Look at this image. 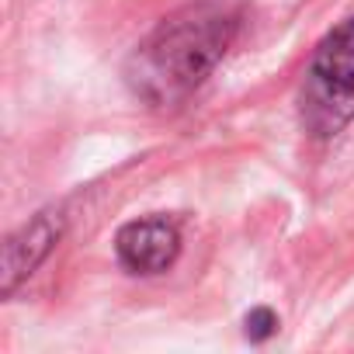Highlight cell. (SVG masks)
Instances as JSON below:
<instances>
[{"label":"cell","mask_w":354,"mask_h":354,"mask_svg":"<svg viewBox=\"0 0 354 354\" xmlns=\"http://www.w3.org/2000/svg\"><path fill=\"white\" fill-rule=\"evenodd\" d=\"M236 18L223 4H188L170 15L129 59V87L153 108L185 101L226 56Z\"/></svg>","instance_id":"obj_1"},{"label":"cell","mask_w":354,"mask_h":354,"mask_svg":"<svg viewBox=\"0 0 354 354\" xmlns=\"http://www.w3.org/2000/svg\"><path fill=\"white\" fill-rule=\"evenodd\" d=\"M354 118V25L330 35L309 63L302 84V122L316 136H333Z\"/></svg>","instance_id":"obj_2"},{"label":"cell","mask_w":354,"mask_h":354,"mask_svg":"<svg viewBox=\"0 0 354 354\" xmlns=\"http://www.w3.org/2000/svg\"><path fill=\"white\" fill-rule=\"evenodd\" d=\"M118 261L136 274H160L181 254V233L167 219H139L118 230L115 236Z\"/></svg>","instance_id":"obj_3"},{"label":"cell","mask_w":354,"mask_h":354,"mask_svg":"<svg viewBox=\"0 0 354 354\" xmlns=\"http://www.w3.org/2000/svg\"><path fill=\"white\" fill-rule=\"evenodd\" d=\"M59 230H63L59 212H42L4 243V274H0V288H4V295L15 292V285L39 268V261L59 240Z\"/></svg>","instance_id":"obj_4"},{"label":"cell","mask_w":354,"mask_h":354,"mask_svg":"<svg viewBox=\"0 0 354 354\" xmlns=\"http://www.w3.org/2000/svg\"><path fill=\"white\" fill-rule=\"evenodd\" d=\"M274 326H278V319H274V313H271V309H254V313L247 316V337H254V340L271 337V333H274Z\"/></svg>","instance_id":"obj_5"}]
</instances>
